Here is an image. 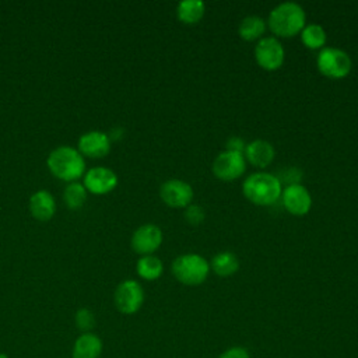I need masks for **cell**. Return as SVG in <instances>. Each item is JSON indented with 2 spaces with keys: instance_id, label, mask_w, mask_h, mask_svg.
Instances as JSON below:
<instances>
[{
  "instance_id": "1",
  "label": "cell",
  "mask_w": 358,
  "mask_h": 358,
  "mask_svg": "<svg viewBox=\"0 0 358 358\" xmlns=\"http://www.w3.org/2000/svg\"><path fill=\"white\" fill-rule=\"evenodd\" d=\"M46 165L53 176L67 183L76 182L85 173V159L81 152L71 145L53 148L46 158Z\"/></svg>"
},
{
  "instance_id": "2",
  "label": "cell",
  "mask_w": 358,
  "mask_h": 358,
  "mask_svg": "<svg viewBox=\"0 0 358 358\" xmlns=\"http://www.w3.org/2000/svg\"><path fill=\"white\" fill-rule=\"evenodd\" d=\"M243 194L248 200L259 206H270L281 196L282 185L270 172H253L242 183Z\"/></svg>"
},
{
  "instance_id": "3",
  "label": "cell",
  "mask_w": 358,
  "mask_h": 358,
  "mask_svg": "<svg viewBox=\"0 0 358 358\" xmlns=\"http://www.w3.org/2000/svg\"><path fill=\"white\" fill-rule=\"evenodd\" d=\"M306 14L296 1H281L268 14L271 31L280 36H292L305 27Z\"/></svg>"
},
{
  "instance_id": "4",
  "label": "cell",
  "mask_w": 358,
  "mask_h": 358,
  "mask_svg": "<svg viewBox=\"0 0 358 358\" xmlns=\"http://www.w3.org/2000/svg\"><path fill=\"white\" fill-rule=\"evenodd\" d=\"M210 273V263L199 253H183L172 262V274L185 285L201 284Z\"/></svg>"
},
{
  "instance_id": "5",
  "label": "cell",
  "mask_w": 358,
  "mask_h": 358,
  "mask_svg": "<svg viewBox=\"0 0 358 358\" xmlns=\"http://www.w3.org/2000/svg\"><path fill=\"white\" fill-rule=\"evenodd\" d=\"M316 64L322 74L330 78H341L351 71L352 60L345 50L336 46H324L319 50Z\"/></svg>"
},
{
  "instance_id": "6",
  "label": "cell",
  "mask_w": 358,
  "mask_h": 358,
  "mask_svg": "<svg viewBox=\"0 0 358 358\" xmlns=\"http://www.w3.org/2000/svg\"><path fill=\"white\" fill-rule=\"evenodd\" d=\"M113 302L119 312L124 315L136 313L144 302V289L136 280H123L115 289Z\"/></svg>"
},
{
  "instance_id": "7",
  "label": "cell",
  "mask_w": 358,
  "mask_h": 358,
  "mask_svg": "<svg viewBox=\"0 0 358 358\" xmlns=\"http://www.w3.org/2000/svg\"><path fill=\"white\" fill-rule=\"evenodd\" d=\"M246 158L243 152L224 150L213 161V172L222 180H234L245 172Z\"/></svg>"
},
{
  "instance_id": "8",
  "label": "cell",
  "mask_w": 358,
  "mask_h": 358,
  "mask_svg": "<svg viewBox=\"0 0 358 358\" xmlns=\"http://www.w3.org/2000/svg\"><path fill=\"white\" fill-rule=\"evenodd\" d=\"M255 57L260 67L275 70L284 63V46L275 36H263L255 46Z\"/></svg>"
},
{
  "instance_id": "9",
  "label": "cell",
  "mask_w": 358,
  "mask_h": 358,
  "mask_svg": "<svg viewBox=\"0 0 358 358\" xmlns=\"http://www.w3.org/2000/svg\"><path fill=\"white\" fill-rule=\"evenodd\" d=\"M159 196L171 207H187L193 200L194 192L187 182L171 178L159 186Z\"/></svg>"
},
{
  "instance_id": "10",
  "label": "cell",
  "mask_w": 358,
  "mask_h": 358,
  "mask_svg": "<svg viewBox=\"0 0 358 358\" xmlns=\"http://www.w3.org/2000/svg\"><path fill=\"white\" fill-rule=\"evenodd\" d=\"M162 243V231L155 224H143L134 229L130 245L138 255H152Z\"/></svg>"
},
{
  "instance_id": "11",
  "label": "cell",
  "mask_w": 358,
  "mask_h": 358,
  "mask_svg": "<svg viewBox=\"0 0 358 358\" xmlns=\"http://www.w3.org/2000/svg\"><path fill=\"white\" fill-rule=\"evenodd\" d=\"M84 187L92 194H106L117 186V175L108 166H94L85 171Z\"/></svg>"
},
{
  "instance_id": "12",
  "label": "cell",
  "mask_w": 358,
  "mask_h": 358,
  "mask_svg": "<svg viewBox=\"0 0 358 358\" xmlns=\"http://www.w3.org/2000/svg\"><path fill=\"white\" fill-rule=\"evenodd\" d=\"M112 147V141L108 133L101 130H90L80 136L77 143V150L83 157L90 158H102L105 157Z\"/></svg>"
},
{
  "instance_id": "13",
  "label": "cell",
  "mask_w": 358,
  "mask_h": 358,
  "mask_svg": "<svg viewBox=\"0 0 358 358\" xmlns=\"http://www.w3.org/2000/svg\"><path fill=\"white\" fill-rule=\"evenodd\" d=\"M284 207L294 215H303L306 214L312 207V196L309 190L301 185H287L281 190V196Z\"/></svg>"
},
{
  "instance_id": "14",
  "label": "cell",
  "mask_w": 358,
  "mask_h": 358,
  "mask_svg": "<svg viewBox=\"0 0 358 358\" xmlns=\"http://www.w3.org/2000/svg\"><path fill=\"white\" fill-rule=\"evenodd\" d=\"M29 213L39 221H49L56 213V201L50 192L39 189L29 197Z\"/></svg>"
},
{
  "instance_id": "15",
  "label": "cell",
  "mask_w": 358,
  "mask_h": 358,
  "mask_svg": "<svg viewBox=\"0 0 358 358\" xmlns=\"http://www.w3.org/2000/svg\"><path fill=\"white\" fill-rule=\"evenodd\" d=\"M243 155L255 166L263 168V166H267L274 159L275 150L270 141L263 138H256L246 144Z\"/></svg>"
},
{
  "instance_id": "16",
  "label": "cell",
  "mask_w": 358,
  "mask_h": 358,
  "mask_svg": "<svg viewBox=\"0 0 358 358\" xmlns=\"http://www.w3.org/2000/svg\"><path fill=\"white\" fill-rule=\"evenodd\" d=\"M102 352L101 338L88 331L80 334L73 345V358H99Z\"/></svg>"
},
{
  "instance_id": "17",
  "label": "cell",
  "mask_w": 358,
  "mask_h": 358,
  "mask_svg": "<svg viewBox=\"0 0 358 358\" xmlns=\"http://www.w3.org/2000/svg\"><path fill=\"white\" fill-rule=\"evenodd\" d=\"M210 267L215 274L221 277H228L232 275L239 268V259L234 252L224 250L214 255Z\"/></svg>"
},
{
  "instance_id": "18",
  "label": "cell",
  "mask_w": 358,
  "mask_h": 358,
  "mask_svg": "<svg viewBox=\"0 0 358 358\" xmlns=\"http://www.w3.org/2000/svg\"><path fill=\"white\" fill-rule=\"evenodd\" d=\"M206 11V4L201 0H180L176 7L178 18L186 24L197 22Z\"/></svg>"
},
{
  "instance_id": "19",
  "label": "cell",
  "mask_w": 358,
  "mask_h": 358,
  "mask_svg": "<svg viewBox=\"0 0 358 358\" xmlns=\"http://www.w3.org/2000/svg\"><path fill=\"white\" fill-rule=\"evenodd\" d=\"M136 271L141 278L151 281L157 280L162 274L164 264L162 260L155 255H144L137 260Z\"/></svg>"
},
{
  "instance_id": "20",
  "label": "cell",
  "mask_w": 358,
  "mask_h": 358,
  "mask_svg": "<svg viewBox=\"0 0 358 358\" xmlns=\"http://www.w3.org/2000/svg\"><path fill=\"white\" fill-rule=\"evenodd\" d=\"M266 29V21L260 17V15H246L238 27V32L239 35L246 39V41H252L256 38H260L264 34Z\"/></svg>"
},
{
  "instance_id": "21",
  "label": "cell",
  "mask_w": 358,
  "mask_h": 358,
  "mask_svg": "<svg viewBox=\"0 0 358 358\" xmlns=\"http://www.w3.org/2000/svg\"><path fill=\"white\" fill-rule=\"evenodd\" d=\"M326 31L322 25L316 22L305 24V27L301 29V39L303 45L309 49H322L326 43Z\"/></svg>"
},
{
  "instance_id": "22",
  "label": "cell",
  "mask_w": 358,
  "mask_h": 358,
  "mask_svg": "<svg viewBox=\"0 0 358 358\" xmlns=\"http://www.w3.org/2000/svg\"><path fill=\"white\" fill-rule=\"evenodd\" d=\"M87 189L80 182H70L63 190V201L70 210H77L84 206L87 200Z\"/></svg>"
},
{
  "instance_id": "23",
  "label": "cell",
  "mask_w": 358,
  "mask_h": 358,
  "mask_svg": "<svg viewBox=\"0 0 358 358\" xmlns=\"http://www.w3.org/2000/svg\"><path fill=\"white\" fill-rule=\"evenodd\" d=\"M76 326L83 331V333H88L94 326H95V317L94 313L87 309V308H81L76 312Z\"/></svg>"
},
{
  "instance_id": "24",
  "label": "cell",
  "mask_w": 358,
  "mask_h": 358,
  "mask_svg": "<svg viewBox=\"0 0 358 358\" xmlns=\"http://www.w3.org/2000/svg\"><path fill=\"white\" fill-rule=\"evenodd\" d=\"M185 218L192 225H199L206 218V211L199 204H189L185 210Z\"/></svg>"
},
{
  "instance_id": "25",
  "label": "cell",
  "mask_w": 358,
  "mask_h": 358,
  "mask_svg": "<svg viewBox=\"0 0 358 358\" xmlns=\"http://www.w3.org/2000/svg\"><path fill=\"white\" fill-rule=\"evenodd\" d=\"M301 171L295 166H288L284 172H281V176L278 178V180H284L287 182V185H294V183H298V180L301 179Z\"/></svg>"
},
{
  "instance_id": "26",
  "label": "cell",
  "mask_w": 358,
  "mask_h": 358,
  "mask_svg": "<svg viewBox=\"0 0 358 358\" xmlns=\"http://www.w3.org/2000/svg\"><path fill=\"white\" fill-rule=\"evenodd\" d=\"M218 358H250V354L245 347L236 345L225 350Z\"/></svg>"
},
{
  "instance_id": "27",
  "label": "cell",
  "mask_w": 358,
  "mask_h": 358,
  "mask_svg": "<svg viewBox=\"0 0 358 358\" xmlns=\"http://www.w3.org/2000/svg\"><path fill=\"white\" fill-rule=\"evenodd\" d=\"M245 147H246V143L241 137H238V136H232V137H229L227 140V150L243 152Z\"/></svg>"
},
{
  "instance_id": "28",
  "label": "cell",
  "mask_w": 358,
  "mask_h": 358,
  "mask_svg": "<svg viewBox=\"0 0 358 358\" xmlns=\"http://www.w3.org/2000/svg\"><path fill=\"white\" fill-rule=\"evenodd\" d=\"M108 136H109L110 141L119 140V138H122V136H123V129H122V127H115V129H112V130L108 133Z\"/></svg>"
},
{
  "instance_id": "29",
  "label": "cell",
  "mask_w": 358,
  "mask_h": 358,
  "mask_svg": "<svg viewBox=\"0 0 358 358\" xmlns=\"http://www.w3.org/2000/svg\"><path fill=\"white\" fill-rule=\"evenodd\" d=\"M0 358H8V357L4 352H0Z\"/></svg>"
}]
</instances>
